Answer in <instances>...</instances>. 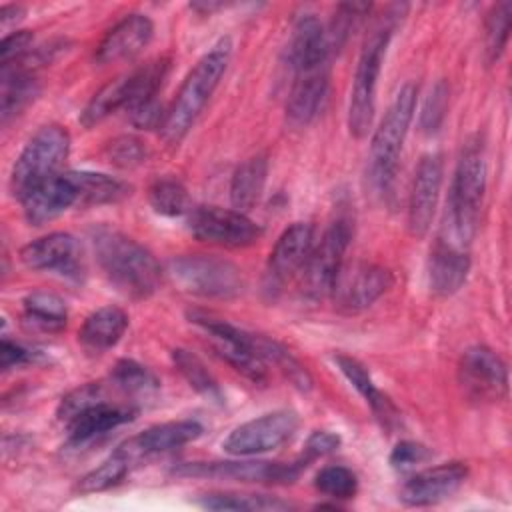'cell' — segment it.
I'll return each mask as SVG.
<instances>
[{
    "mask_svg": "<svg viewBox=\"0 0 512 512\" xmlns=\"http://www.w3.org/2000/svg\"><path fill=\"white\" fill-rule=\"evenodd\" d=\"M224 6H226V4H222V2H192V4H190L192 10L202 12V14H212L214 10H220V8H224Z\"/></svg>",
    "mask_w": 512,
    "mask_h": 512,
    "instance_id": "cell-50",
    "label": "cell"
},
{
    "mask_svg": "<svg viewBox=\"0 0 512 512\" xmlns=\"http://www.w3.org/2000/svg\"><path fill=\"white\" fill-rule=\"evenodd\" d=\"M268 178V158L264 154L250 156L232 174L230 180V202L234 210L248 212L260 200Z\"/></svg>",
    "mask_w": 512,
    "mask_h": 512,
    "instance_id": "cell-28",
    "label": "cell"
},
{
    "mask_svg": "<svg viewBox=\"0 0 512 512\" xmlns=\"http://www.w3.org/2000/svg\"><path fill=\"white\" fill-rule=\"evenodd\" d=\"M170 280L186 294L200 298H236L244 290L242 270L220 256L182 254L166 264Z\"/></svg>",
    "mask_w": 512,
    "mask_h": 512,
    "instance_id": "cell-6",
    "label": "cell"
},
{
    "mask_svg": "<svg viewBox=\"0 0 512 512\" xmlns=\"http://www.w3.org/2000/svg\"><path fill=\"white\" fill-rule=\"evenodd\" d=\"M136 408L128 404H112L110 400H104L100 404L90 406L88 410L80 412L76 418H72L66 424L68 430V444L70 446H86L114 428L130 422L136 418Z\"/></svg>",
    "mask_w": 512,
    "mask_h": 512,
    "instance_id": "cell-23",
    "label": "cell"
},
{
    "mask_svg": "<svg viewBox=\"0 0 512 512\" xmlns=\"http://www.w3.org/2000/svg\"><path fill=\"white\" fill-rule=\"evenodd\" d=\"M306 464L296 458L294 462H266V460H226V462H186L174 466V476L184 478H214L236 482H266L288 484L294 482Z\"/></svg>",
    "mask_w": 512,
    "mask_h": 512,
    "instance_id": "cell-10",
    "label": "cell"
},
{
    "mask_svg": "<svg viewBox=\"0 0 512 512\" xmlns=\"http://www.w3.org/2000/svg\"><path fill=\"white\" fill-rule=\"evenodd\" d=\"M340 446V436L334 434V432H328V430H316L312 432L306 442H304V450L300 454V460L310 466V462L338 450Z\"/></svg>",
    "mask_w": 512,
    "mask_h": 512,
    "instance_id": "cell-46",
    "label": "cell"
},
{
    "mask_svg": "<svg viewBox=\"0 0 512 512\" xmlns=\"http://www.w3.org/2000/svg\"><path fill=\"white\" fill-rule=\"evenodd\" d=\"M352 240V224L348 218H336L324 230L320 242L312 248L302 268V294L308 298H322L332 292L334 280L344 264V254Z\"/></svg>",
    "mask_w": 512,
    "mask_h": 512,
    "instance_id": "cell-9",
    "label": "cell"
},
{
    "mask_svg": "<svg viewBox=\"0 0 512 512\" xmlns=\"http://www.w3.org/2000/svg\"><path fill=\"white\" fill-rule=\"evenodd\" d=\"M446 110H448V86L444 80H440L434 84V88L430 90V94L422 106V112H420L422 132L434 134L442 126V122L446 118Z\"/></svg>",
    "mask_w": 512,
    "mask_h": 512,
    "instance_id": "cell-43",
    "label": "cell"
},
{
    "mask_svg": "<svg viewBox=\"0 0 512 512\" xmlns=\"http://www.w3.org/2000/svg\"><path fill=\"white\" fill-rule=\"evenodd\" d=\"M108 400L106 396V388L100 384V382H88V384H82L74 390H70L58 404V410H56V416L58 420L66 426L72 418H76L80 412L88 410L90 406L94 404H100Z\"/></svg>",
    "mask_w": 512,
    "mask_h": 512,
    "instance_id": "cell-41",
    "label": "cell"
},
{
    "mask_svg": "<svg viewBox=\"0 0 512 512\" xmlns=\"http://www.w3.org/2000/svg\"><path fill=\"white\" fill-rule=\"evenodd\" d=\"M328 52L330 44L320 20L312 14L302 16L294 24L288 44V64L294 70V74L326 66Z\"/></svg>",
    "mask_w": 512,
    "mask_h": 512,
    "instance_id": "cell-24",
    "label": "cell"
},
{
    "mask_svg": "<svg viewBox=\"0 0 512 512\" xmlns=\"http://www.w3.org/2000/svg\"><path fill=\"white\" fill-rule=\"evenodd\" d=\"M392 286V272L370 262L342 264L334 286V304L344 312H360L372 306Z\"/></svg>",
    "mask_w": 512,
    "mask_h": 512,
    "instance_id": "cell-14",
    "label": "cell"
},
{
    "mask_svg": "<svg viewBox=\"0 0 512 512\" xmlns=\"http://www.w3.org/2000/svg\"><path fill=\"white\" fill-rule=\"evenodd\" d=\"M468 270V246L440 234L430 252L428 262V278L432 292L438 296H450L458 292L468 278Z\"/></svg>",
    "mask_w": 512,
    "mask_h": 512,
    "instance_id": "cell-22",
    "label": "cell"
},
{
    "mask_svg": "<svg viewBox=\"0 0 512 512\" xmlns=\"http://www.w3.org/2000/svg\"><path fill=\"white\" fill-rule=\"evenodd\" d=\"M314 486L318 492L334 500H348L358 492L356 474L350 468L338 464L322 468L314 478Z\"/></svg>",
    "mask_w": 512,
    "mask_h": 512,
    "instance_id": "cell-42",
    "label": "cell"
},
{
    "mask_svg": "<svg viewBox=\"0 0 512 512\" xmlns=\"http://www.w3.org/2000/svg\"><path fill=\"white\" fill-rule=\"evenodd\" d=\"M510 22H512V4L510 2H500V4L492 6V10L488 12L486 24H484V44H486L488 62L498 60V56L502 54V50L508 42Z\"/></svg>",
    "mask_w": 512,
    "mask_h": 512,
    "instance_id": "cell-39",
    "label": "cell"
},
{
    "mask_svg": "<svg viewBox=\"0 0 512 512\" xmlns=\"http://www.w3.org/2000/svg\"><path fill=\"white\" fill-rule=\"evenodd\" d=\"M252 342H254V348L258 352V356L264 362L274 364L286 376V380L292 386H296L302 392H308L312 388L310 372L280 342H276L272 338H266V336H260V334H252Z\"/></svg>",
    "mask_w": 512,
    "mask_h": 512,
    "instance_id": "cell-34",
    "label": "cell"
},
{
    "mask_svg": "<svg viewBox=\"0 0 512 512\" xmlns=\"http://www.w3.org/2000/svg\"><path fill=\"white\" fill-rule=\"evenodd\" d=\"M400 10H406V6H402ZM400 10L396 14H386L382 22L376 28H372V32L366 36L362 44L352 90H350V104H348V128H350V134L356 138H364L372 126L374 112H376L378 76H380L382 62L394 32L396 16H400Z\"/></svg>",
    "mask_w": 512,
    "mask_h": 512,
    "instance_id": "cell-5",
    "label": "cell"
},
{
    "mask_svg": "<svg viewBox=\"0 0 512 512\" xmlns=\"http://www.w3.org/2000/svg\"><path fill=\"white\" fill-rule=\"evenodd\" d=\"M104 276L130 298H148L160 288L162 266L154 254L120 230L98 226L90 234Z\"/></svg>",
    "mask_w": 512,
    "mask_h": 512,
    "instance_id": "cell-1",
    "label": "cell"
},
{
    "mask_svg": "<svg viewBox=\"0 0 512 512\" xmlns=\"http://www.w3.org/2000/svg\"><path fill=\"white\" fill-rule=\"evenodd\" d=\"M334 362L338 366V370L346 376V380L356 388V392L366 400V404H370L374 416L380 420V424L384 428H392L400 422V412L398 408L394 406V402L376 388L368 368L358 362L356 358L352 356H346V354H336L334 356Z\"/></svg>",
    "mask_w": 512,
    "mask_h": 512,
    "instance_id": "cell-26",
    "label": "cell"
},
{
    "mask_svg": "<svg viewBox=\"0 0 512 512\" xmlns=\"http://www.w3.org/2000/svg\"><path fill=\"white\" fill-rule=\"evenodd\" d=\"M2 92H0V116L6 124L12 116L20 114L40 92L32 72L18 68H2Z\"/></svg>",
    "mask_w": 512,
    "mask_h": 512,
    "instance_id": "cell-31",
    "label": "cell"
},
{
    "mask_svg": "<svg viewBox=\"0 0 512 512\" xmlns=\"http://www.w3.org/2000/svg\"><path fill=\"white\" fill-rule=\"evenodd\" d=\"M172 362L194 392H198L200 396H204L210 402L222 404L224 396H222V390H220L216 378L210 374V370L204 366V362L194 352H190L186 348H174Z\"/></svg>",
    "mask_w": 512,
    "mask_h": 512,
    "instance_id": "cell-35",
    "label": "cell"
},
{
    "mask_svg": "<svg viewBox=\"0 0 512 512\" xmlns=\"http://www.w3.org/2000/svg\"><path fill=\"white\" fill-rule=\"evenodd\" d=\"M232 56V42L228 36L220 38L188 72L174 102L166 110L160 126V136L166 144L178 146L194 126L196 118L208 104L216 86L220 84Z\"/></svg>",
    "mask_w": 512,
    "mask_h": 512,
    "instance_id": "cell-2",
    "label": "cell"
},
{
    "mask_svg": "<svg viewBox=\"0 0 512 512\" xmlns=\"http://www.w3.org/2000/svg\"><path fill=\"white\" fill-rule=\"evenodd\" d=\"M70 150V134L58 124L42 126L24 146L10 174V190L22 200L34 186L58 174Z\"/></svg>",
    "mask_w": 512,
    "mask_h": 512,
    "instance_id": "cell-7",
    "label": "cell"
},
{
    "mask_svg": "<svg viewBox=\"0 0 512 512\" xmlns=\"http://www.w3.org/2000/svg\"><path fill=\"white\" fill-rule=\"evenodd\" d=\"M70 176L78 188L80 206H102L116 204L130 196V186L114 176L88 172V170H70Z\"/></svg>",
    "mask_w": 512,
    "mask_h": 512,
    "instance_id": "cell-30",
    "label": "cell"
},
{
    "mask_svg": "<svg viewBox=\"0 0 512 512\" xmlns=\"http://www.w3.org/2000/svg\"><path fill=\"white\" fill-rule=\"evenodd\" d=\"M298 416L290 410H274L236 426L222 442L232 456H258L280 448L298 430Z\"/></svg>",
    "mask_w": 512,
    "mask_h": 512,
    "instance_id": "cell-12",
    "label": "cell"
},
{
    "mask_svg": "<svg viewBox=\"0 0 512 512\" xmlns=\"http://www.w3.org/2000/svg\"><path fill=\"white\" fill-rule=\"evenodd\" d=\"M314 248V228L306 222H296L288 226L276 240L266 274H264V292L276 296L282 286L302 272L310 252Z\"/></svg>",
    "mask_w": 512,
    "mask_h": 512,
    "instance_id": "cell-16",
    "label": "cell"
},
{
    "mask_svg": "<svg viewBox=\"0 0 512 512\" xmlns=\"http://www.w3.org/2000/svg\"><path fill=\"white\" fill-rule=\"evenodd\" d=\"M328 92L326 66L294 74V84L286 100V118L294 126H304L314 120Z\"/></svg>",
    "mask_w": 512,
    "mask_h": 512,
    "instance_id": "cell-25",
    "label": "cell"
},
{
    "mask_svg": "<svg viewBox=\"0 0 512 512\" xmlns=\"http://www.w3.org/2000/svg\"><path fill=\"white\" fill-rule=\"evenodd\" d=\"M68 308L66 302L54 292H32L22 302V324L30 330L56 334L66 328Z\"/></svg>",
    "mask_w": 512,
    "mask_h": 512,
    "instance_id": "cell-29",
    "label": "cell"
},
{
    "mask_svg": "<svg viewBox=\"0 0 512 512\" xmlns=\"http://www.w3.org/2000/svg\"><path fill=\"white\" fill-rule=\"evenodd\" d=\"M132 466H134V462L118 446L104 462H100L96 468L86 472L76 482V492H80V494H94V492L108 490V488L120 484L122 478L130 472Z\"/></svg>",
    "mask_w": 512,
    "mask_h": 512,
    "instance_id": "cell-37",
    "label": "cell"
},
{
    "mask_svg": "<svg viewBox=\"0 0 512 512\" xmlns=\"http://www.w3.org/2000/svg\"><path fill=\"white\" fill-rule=\"evenodd\" d=\"M458 384L472 402H498L508 392V368L488 346H470L458 360Z\"/></svg>",
    "mask_w": 512,
    "mask_h": 512,
    "instance_id": "cell-11",
    "label": "cell"
},
{
    "mask_svg": "<svg viewBox=\"0 0 512 512\" xmlns=\"http://www.w3.org/2000/svg\"><path fill=\"white\" fill-rule=\"evenodd\" d=\"M128 328V314L118 306H102L86 316L78 342L90 354H102L118 344Z\"/></svg>",
    "mask_w": 512,
    "mask_h": 512,
    "instance_id": "cell-27",
    "label": "cell"
},
{
    "mask_svg": "<svg viewBox=\"0 0 512 512\" xmlns=\"http://www.w3.org/2000/svg\"><path fill=\"white\" fill-rule=\"evenodd\" d=\"M20 202L26 222L30 226H42L78 204V188L70 172H58L34 186Z\"/></svg>",
    "mask_w": 512,
    "mask_h": 512,
    "instance_id": "cell-20",
    "label": "cell"
},
{
    "mask_svg": "<svg viewBox=\"0 0 512 512\" xmlns=\"http://www.w3.org/2000/svg\"><path fill=\"white\" fill-rule=\"evenodd\" d=\"M110 384L130 398H148L160 390V380L140 362L118 360L110 372Z\"/></svg>",
    "mask_w": 512,
    "mask_h": 512,
    "instance_id": "cell-36",
    "label": "cell"
},
{
    "mask_svg": "<svg viewBox=\"0 0 512 512\" xmlns=\"http://www.w3.org/2000/svg\"><path fill=\"white\" fill-rule=\"evenodd\" d=\"M194 238L226 248H244L260 238V226L244 212L220 206H200L188 212Z\"/></svg>",
    "mask_w": 512,
    "mask_h": 512,
    "instance_id": "cell-13",
    "label": "cell"
},
{
    "mask_svg": "<svg viewBox=\"0 0 512 512\" xmlns=\"http://www.w3.org/2000/svg\"><path fill=\"white\" fill-rule=\"evenodd\" d=\"M40 360V352L38 350H32V348H26L18 342H10V340H2L0 344V364L4 370H10V368H18V366H24V364H32Z\"/></svg>",
    "mask_w": 512,
    "mask_h": 512,
    "instance_id": "cell-48",
    "label": "cell"
},
{
    "mask_svg": "<svg viewBox=\"0 0 512 512\" xmlns=\"http://www.w3.org/2000/svg\"><path fill=\"white\" fill-rule=\"evenodd\" d=\"M430 458H432V452L424 444H418L412 440H402L390 452V466L398 472H406Z\"/></svg>",
    "mask_w": 512,
    "mask_h": 512,
    "instance_id": "cell-45",
    "label": "cell"
},
{
    "mask_svg": "<svg viewBox=\"0 0 512 512\" xmlns=\"http://www.w3.org/2000/svg\"><path fill=\"white\" fill-rule=\"evenodd\" d=\"M486 190V158L480 140H468L458 158L440 234L470 246Z\"/></svg>",
    "mask_w": 512,
    "mask_h": 512,
    "instance_id": "cell-3",
    "label": "cell"
},
{
    "mask_svg": "<svg viewBox=\"0 0 512 512\" xmlns=\"http://www.w3.org/2000/svg\"><path fill=\"white\" fill-rule=\"evenodd\" d=\"M20 260L30 270L52 272L68 280H82L84 260L80 242L68 232H52L28 242L20 250Z\"/></svg>",
    "mask_w": 512,
    "mask_h": 512,
    "instance_id": "cell-15",
    "label": "cell"
},
{
    "mask_svg": "<svg viewBox=\"0 0 512 512\" xmlns=\"http://www.w3.org/2000/svg\"><path fill=\"white\" fill-rule=\"evenodd\" d=\"M32 40H34V36L30 30H18V32L4 36V40L0 44L2 66H8L12 62H18L20 58H24L32 46Z\"/></svg>",
    "mask_w": 512,
    "mask_h": 512,
    "instance_id": "cell-47",
    "label": "cell"
},
{
    "mask_svg": "<svg viewBox=\"0 0 512 512\" xmlns=\"http://www.w3.org/2000/svg\"><path fill=\"white\" fill-rule=\"evenodd\" d=\"M150 206L162 216H182L190 212V196L182 182L174 178H158L148 188Z\"/></svg>",
    "mask_w": 512,
    "mask_h": 512,
    "instance_id": "cell-38",
    "label": "cell"
},
{
    "mask_svg": "<svg viewBox=\"0 0 512 512\" xmlns=\"http://www.w3.org/2000/svg\"><path fill=\"white\" fill-rule=\"evenodd\" d=\"M154 36V24L144 14H128L116 22L96 46V62L112 64L140 54Z\"/></svg>",
    "mask_w": 512,
    "mask_h": 512,
    "instance_id": "cell-21",
    "label": "cell"
},
{
    "mask_svg": "<svg viewBox=\"0 0 512 512\" xmlns=\"http://www.w3.org/2000/svg\"><path fill=\"white\" fill-rule=\"evenodd\" d=\"M190 324L200 328V332L210 342L212 350L228 362L236 372L254 384H264L268 380L266 362L258 356L252 334L236 328L234 324L200 310L188 312Z\"/></svg>",
    "mask_w": 512,
    "mask_h": 512,
    "instance_id": "cell-8",
    "label": "cell"
},
{
    "mask_svg": "<svg viewBox=\"0 0 512 512\" xmlns=\"http://www.w3.org/2000/svg\"><path fill=\"white\" fill-rule=\"evenodd\" d=\"M372 10L368 2H344L336 8L330 30L326 32L330 50H338L346 44L350 32L362 22V18Z\"/></svg>",
    "mask_w": 512,
    "mask_h": 512,
    "instance_id": "cell-40",
    "label": "cell"
},
{
    "mask_svg": "<svg viewBox=\"0 0 512 512\" xmlns=\"http://www.w3.org/2000/svg\"><path fill=\"white\" fill-rule=\"evenodd\" d=\"M22 16H24V8L22 6H16V4L2 6V10H0V24H2V28H8L10 24L22 20Z\"/></svg>",
    "mask_w": 512,
    "mask_h": 512,
    "instance_id": "cell-49",
    "label": "cell"
},
{
    "mask_svg": "<svg viewBox=\"0 0 512 512\" xmlns=\"http://www.w3.org/2000/svg\"><path fill=\"white\" fill-rule=\"evenodd\" d=\"M468 468L462 462L430 466L410 476L400 488V500L408 506H430L450 498L466 480Z\"/></svg>",
    "mask_w": 512,
    "mask_h": 512,
    "instance_id": "cell-18",
    "label": "cell"
},
{
    "mask_svg": "<svg viewBox=\"0 0 512 512\" xmlns=\"http://www.w3.org/2000/svg\"><path fill=\"white\" fill-rule=\"evenodd\" d=\"M130 82H132V76L128 72V74H122V76L110 80L108 84H104L84 106V110L80 114V122L86 128H90V126L102 122L104 118H108L118 108H126L128 98H130Z\"/></svg>",
    "mask_w": 512,
    "mask_h": 512,
    "instance_id": "cell-33",
    "label": "cell"
},
{
    "mask_svg": "<svg viewBox=\"0 0 512 512\" xmlns=\"http://www.w3.org/2000/svg\"><path fill=\"white\" fill-rule=\"evenodd\" d=\"M198 504L208 510H234V512H280L290 510L294 504L268 494L248 492H208L198 498Z\"/></svg>",
    "mask_w": 512,
    "mask_h": 512,
    "instance_id": "cell-32",
    "label": "cell"
},
{
    "mask_svg": "<svg viewBox=\"0 0 512 512\" xmlns=\"http://www.w3.org/2000/svg\"><path fill=\"white\" fill-rule=\"evenodd\" d=\"M418 88L406 82L388 106L382 122L378 124L368 154V180L378 194H388L398 170V158L410 122L414 118Z\"/></svg>",
    "mask_w": 512,
    "mask_h": 512,
    "instance_id": "cell-4",
    "label": "cell"
},
{
    "mask_svg": "<svg viewBox=\"0 0 512 512\" xmlns=\"http://www.w3.org/2000/svg\"><path fill=\"white\" fill-rule=\"evenodd\" d=\"M442 186V160L438 154H426L420 158L410 200H408V228L414 236H424L434 220L436 204Z\"/></svg>",
    "mask_w": 512,
    "mask_h": 512,
    "instance_id": "cell-17",
    "label": "cell"
},
{
    "mask_svg": "<svg viewBox=\"0 0 512 512\" xmlns=\"http://www.w3.org/2000/svg\"><path fill=\"white\" fill-rule=\"evenodd\" d=\"M106 156L118 168H134L146 160V146L134 136H120L106 146Z\"/></svg>",
    "mask_w": 512,
    "mask_h": 512,
    "instance_id": "cell-44",
    "label": "cell"
},
{
    "mask_svg": "<svg viewBox=\"0 0 512 512\" xmlns=\"http://www.w3.org/2000/svg\"><path fill=\"white\" fill-rule=\"evenodd\" d=\"M202 432L204 428L196 420H172L146 428L144 432L122 442L120 448L134 464H138L140 460H146L150 456L166 454L180 446H186L200 438Z\"/></svg>",
    "mask_w": 512,
    "mask_h": 512,
    "instance_id": "cell-19",
    "label": "cell"
}]
</instances>
